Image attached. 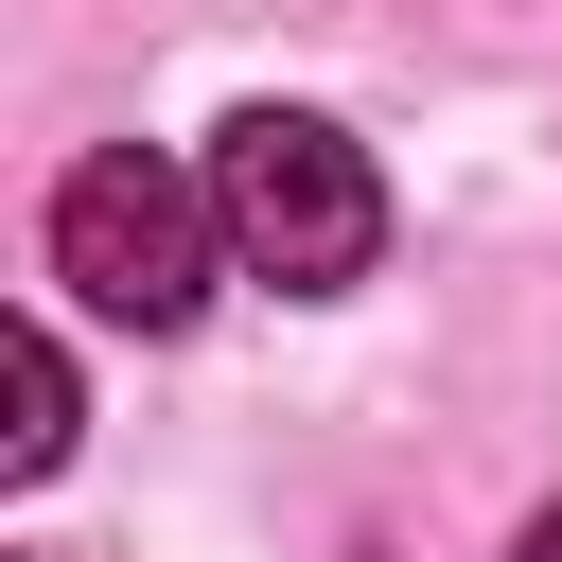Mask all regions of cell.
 I'll return each instance as SVG.
<instances>
[{"mask_svg":"<svg viewBox=\"0 0 562 562\" xmlns=\"http://www.w3.org/2000/svg\"><path fill=\"white\" fill-rule=\"evenodd\" d=\"M211 228H228L246 281H281V299H351L369 246H386V176H369L351 123H316V105H246V123L211 140Z\"/></svg>","mask_w":562,"mask_h":562,"instance_id":"cell-1","label":"cell"},{"mask_svg":"<svg viewBox=\"0 0 562 562\" xmlns=\"http://www.w3.org/2000/svg\"><path fill=\"white\" fill-rule=\"evenodd\" d=\"M211 263H228L211 176H176V158H140V140H105V158H70V176H53V281H70L88 316L176 334V316L211 299Z\"/></svg>","mask_w":562,"mask_h":562,"instance_id":"cell-2","label":"cell"},{"mask_svg":"<svg viewBox=\"0 0 562 562\" xmlns=\"http://www.w3.org/2000/svg\"><path fill=\"white\" fill-rule=\"evenodd\" d=\"M0 404H18V422H0V474H53V457H70V351H53L35 316L0 334Z\"/></svg>","mask_w":562,"mask_h":562,"instance_id":"cell-3","label":"cell"},{"mask_svg":"<svg viewBox=\"0 0 562 562\" xmlns=\"http://www.w3.org/2000/svg\"><path fill=\"white\" fill-rule=\"evenodd\" d=\"M527 562H562V509H544V527H527Z\"/></svg>","mask_w":562,"mask_h":562,"instance_id":"cell-4","label":"cell"}]
</instances>
